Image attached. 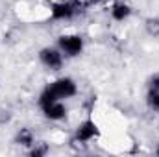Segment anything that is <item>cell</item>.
<instances>
[{
	"label": "cell",
	"instance_id": "obj_1",
	"mask_svg": "<svg viewBox=\"0 0 159 157\" xmlns=\"http://www.w3.org/2000/svg\"><path fill=\"white\" fill-rule=\"evenodd\" d=\"M56 100H59V98H67V96H72L74 92H76V87H74V83L70 81V79H57L50 89H46Z\"/></svg>",
	"mask_w": 159,
	"mask_h": 157
},
{
	"label": "cell",
	"instance_id": "obj_2",
	"mask_svg": "<svg viewBox=\"0 0 159 157\" xmlns=\"http://www.w3.org/2000/svg\"><path fill=\"white\" fill-rule=\"evenodd\" d=\"M59 44H61V48L67 52V54H70V56H76L80 54V50H81V39L76 37V35H69V37H61L59 39Z\"/></svg>",
	"mask_w": 159,
	"mask_h": 157
},
{
	"label": "cell",
	"instance_id": "obj_3",
	"mask_svg": "<svg viewBox=\"0 0 159 157\" xmlns=\"http://www.w3.org/2000/svg\"><path fill=\"white\" fill-rule=\"evenodd\" d=\"M41 59L44 65H48L50 69H59L61 67V54L52 50V48H44L41 52Z\"/></svg>",
	"mask_w": 159,
	"mask_h": 157
},
{
	"label": "cell",
	"instance_id": "obj_4",
	"mask_svg": "<svg viewBox=\"0 0 159 157\" xmlns=\"http://www.w3.org/2000/svg\"><path fill=\"white\" fill-rule=\"evenodd\" d=\"M43 109H44V115L48 118H52V120H57V118L65 117V107H63L61 104H57V100H56V102H50V104H46V105H43Z\"/></svg>",
	"mask_w": 159,
	"mask_h": 157
},
{
	"label": "cell",
	"instance_id": "obj_5",
	"mask_svg": "<svg viewBox=\"0 0 159 157\" xmlns=\"http://www.w3.org/2000/svg\"><path fill=\"white\" fill-rule=\"evenodd\" d=\"M94 135H96V126H94V122L87 120V122H83V124L80 126V129H78V139L80 141H89V139H93Z\"/></svg>",
	"mask_w": 159,
	"mask_h": 157
},
{
	"label": "cell",
	"instance_id": "obj_6",
	"mask_svg": "<svg viewBox=\"0 0 159 157\" xmlns=\"http://www.w3.org/2000/svg\"><path fill=\"white\" fill-rule=\"evenodd\" d=\"M74 13V7L70 6V4H56L54 7H52V15L56 17V19H67V17H70Z\"/></svg>",
	"mask_w": 159,
	"mask_h": 157
},
{
	"label": "cell",
	"instance_id": "obj_7",
	"mask_svg": "<svg viewBox=\"0 0 159 157\" xmlns=\"http://www.w3.org/2000/svg\"><path fill=\"white\" fill-rule=\"evenodd\" d=\"M128 15H129V7H128L126 4H117V6L113 7V17H115L117 20H124Z\"/></svg>",
	"mask_w": 159,
	"mask_h": 157
},
{
	"label": "cell",
	"instance_id": "obj_8",
	"mask_svg": "<svg viewBox=\"0 0 159 157\" xmlns=\"http://www.w3.org/2000/svg\"><path fill=\"white\" fill-rule=\"evenodd\" d=\"M17 141H19V144H24V146H28V144H32V142H34V139H32V133H30L28 129H22V131L19 133Z\"/></svg>",
	"mask_w": 159,
	"mask_h": 157
},
{
	"label": "cell",
	"instance_id": "obj_9",
	"mask_svg": "<svg viewBox=\"0 0 159 157\" xmlns=\"http://www.w3.org/2000/svg\"><path fill=\"white\" fill-rule=\"evenodd\" d=\"M148 32H150L152 35H157L159 34V20L157 19H150V20H148Z\"/></svg>",
	"mask_w": 159,
	"mask_h": 157
},
{
	"label": "cell",
	"instance_id": "obj_10",
	"mask_svg": "<svg viewBox=\"0 0 159 157\" xmlns=\"http://www.w3.org/2000/svg\"><path fill=\"white\" fill-rule=\"evenodd\" d=\"M152 89H154V91H159V76L152 78Z\"/></svg>",
	"mask_w": 159,
	"mask_h": 157
},
{
	"label": "cell",
	"instance_id": "obj_11",
	"mask_svg": "<svg viewBox=\"0 0 159 157\" xmlns=\"http://www.w3.org/2000/svg\"><path fill=\"white\" fill-rule=\"evenodd\" d=\"M43 154H46V148H35L32 152V155H43Z\"/></svg>",
	"mask_w": 159,
	"mask_h": 157
},
{
	"label": "cell",
	"instance_id": "obj_12",
	"mask_svg": "<svg viewBox=\"0 0 159 157\" xmlns=\"http://www.w3.org/2000/svg\"><path fill=\"white\" fill-rule=\"evenodd\" d=\"M152 104H154L156 107H159V92H156V94H152Z\"/></svg>",
	"mask_w": 159,
	"mask_h": 157
},
{
	"label": "cell",
	"instance_id": "obj_13",
	"mask_svg": "<svg viewBox=\"0 0 159 157\" xmlns=\"http://www.w3.org/2000/svg\"><path fill=\"white\" fill-rule=\"evenodd\" d=\"M157 154H159V148H157Z\"/></svg>",
	"mask_w": 159,
	"mask_h": 157
}]
</instances>
